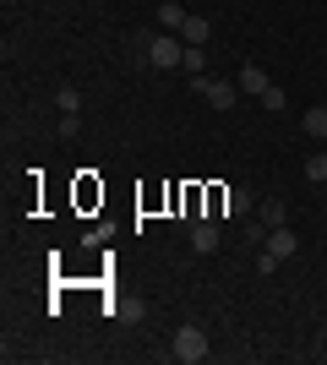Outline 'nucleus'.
<instances>
[{
    "instance_id": "10",
    "label": "nucleus",
    "mask_w": 327,
    "mask_h": 365,
    "mask_svg": "<svg viewBox=\"0 0 327 365\" xmlns=\"http://www.w3.org/2000/svg\"><path fill=\"white\" fill-rule=\"evenodd\" d=\"M256 218H262V224H267V229H279V224H284V218H289V207H284V197H267V202H262V207H256Z\"/></svg>"
},
{
    "instance_id": "12",
    "label": "nucleus",
    "mask_w": 327,
    "mask_h": 365,
    "mask_svg": "<svg viewBox=\"0 0 327 365\" xmlns=\"http://www.w3.org/2000/svg\"><path fill=\"white\" fill-rule=\"evenodd\" d=\"M55 109H61V115H77V109H82V93L77 88H55Z\"/></svg>"
},
{
    "instance_id": "1",
    "label": "nucleus",
    "mask_w": 327,
    "mask_h": 365,
    "mask_svg": "<svg viewBox=\"0 0 327 365\" xmlns=\"http://www.w3.org/2000/svg\"><path fill=\"white\" fill-rule=\"evenodd\" d=\"M300 251V235L289 224H279V229H267V240H262V257H256V273H273L279 262H289Z\"/></svg>"
},
{
    "instance_id": "7",
    "label": "nucleus",
    "mask_w": 327,
    "mask_h": 365,
    "mask_svg": "<svg viewBox=\"0 0 327 365\" xmlns=\"http://www.w3.org/2000/svg\"><path fill=\"white\" fill-rule=\"evenodd\" d=\"M218 207L229 218H246L251 213V191H240V185H229V191H218Z\"/></svg>"
},
{
    "instance_id": "9",
    "label": "nucleus",
    "mask_w": 327,
    "mask_h": 365,
    "mask_svg": "<svg viewBox=\"0 0 327 365\" xmlns=\"http://www.w3.org/2000/svg\"><path fill=\"white\" fill-rule=\"evenodd\" d=\"M300 131H311L316 142H327V104H311V109H306V120H300Z\"/></svg>"
},
{
    "instance_id": "8",
    "label": "nucleus",
    "mask_w": 327,
    "mask_h": 365,
    "mask_svg": "<svg viewBox=\"0 0 327 365\" xmlns=\"http://www.w3.org/2000/svg\"><path fill=\"white\" fill-rule=\"evenodd\" d=\"M180 38H186V44H207V38H213V22H207V16H186V22H180Z\"/></svg>"
},
{
    "instance_id": "16",
    "label": "nucleus",
    "mask_w": 327,
    "mask_h": 365,
    "mask_svg": "<svg viewBox=\"0 0 327 365\" xmlns=\"http://www.w3.org/2000/svg\"><path fill=\"white\" fill-rule=\"evenodd\" d=\"M262 109H273V115H279V109H284V88H267V93H262Z\"/></svg>"
},
{
    "instance_id": "13",
    "label": "nucleus",
    "mask_w": 327,
    "mask_h": 365,
    "mask_svg": "<svg viewBox=\"0 0 327 365\" xmlns=\"http://www.w3.org/2000/svg\"><path fill=\"white\" fill-rule=\"evenodd\" d=\"M180 66H186L191 76H202V66H207V49H202V44H186V55H180Z\"/></svg>"
},
{
    "instance_id": "4",
    "label": "nucleus",
    "mask_w": 327,
    "mask_h": 365,
    "mask_svg": "<svg viewBox=\"0 0 327 365\" xmlns=\"http://www.w3.org/2000/svg\"><path fill=\"white\" fill-rule=\"evenodd\" d=\"M191 88L202 93L213 109H234V98H240V88H229V82H213V76H191Z\"/></svg>"
},
{
    "instance_id": "2",
    "label": "nucleus",
    "mask_w": 327,
    "mask_h": 365,
    "mask_svg": "<svg viewBox=\"0 0 327 365\" xmlns=\"http://www.w3.org/2000/svg\"><path fill=\"white\" fill-rule=\"evenodd\" d=\"M142 55H147V66H153V71H175V66H180V55H186V38H180V33H153V38H142Z\"/></svg>"
},
{
    "instance_id": "3",
    "label": "nucleus",
    "mask_w": 327,
    "mask_h": 365,
    "mask_svg": "<svg viewBox=\"0 0 327 365\" xmlns=\"http://www.w3.org/2000/svg\"><path fill=\"white\" fill-rule=\"evenodd\" d=\"M170 354H175L180 365H197V360H207V333H202V327H191V322H186V327H175V338H170Z\"/></svg>"
},
{
    "instance_id": "11",
    "label": "nucleus",
    "mask_w": 327,
    "mask_h": 365,
    "mask_svg": "<svg viewBox=\"0 0 327 365\" xmlns=\"http://www.w3.org/2000/svg\"><path fill=\"white\" fill-rule=\"evenodd\" d=\"M186 6H175V0H164V6H158V22H164V28H170V33H180V22H186Z\"/></svg>"
},
{
    "instance_id": "5",
    "label": "nucleus",
    "mask_w": 327,
    "mask_h": 365,
    "mask_svg": "<svg viewBox=\"0 0 327 365\" xmlns=\"http://www.w3.org/2000/svg\"><path fill=\"white\" fill-rule=\"evenodd\" d=\"M218 240H224V235H218L213 218H191V251H197V257H213Z\"/></svg>"
},
{
    "instance_id": "14",
    "label": "nucleus",
    "mask_w": 327,
    "mask_h": 365,
    "mask_svg": "<svg viewBox=\"0 0 327 365\" xmlns=\"http://www.w3.org/2000/svg\"><path fill=\"white\" fill-rule=\"evenodd\" d=\"M306 175H311V180H327V153H311V158H306Z\"/></svg>"
},
{
    "instance_id": "17",
    "label": "nucleus",
    "mask_w": 327,
    "mask_h": 365,
    "mask_svg": "<svg viewBox=\"0 0 327 365\" xmlns=\"http://www.w3.org/2000/svg\"><path fill=\"white\" fill-rule=\"evenodd\" d=\"M322 229H327V207H322Z\"/></svg>"
},
{
    "instance_id": "15",
    "label": "nucleus",
    "mask_w": 327,
    "mask_h": 365,
    "mask_svg": "<svg viewBox=\"0 0 327 365\" xmlns=\"http://www.w3.org/2000/svg\"><path fill=\"white\" fill-rule=\"evenodd\" d=\"M55 131H61V137H77V131H82V115H61V120H55Z\"/></svg>"
},
{
    "instance_id": "6",
    "label": "nucleus",
    "mask_w": 327,
    "mask_h": 365,
    "mask_svg": "<svg viewBox=\"0 0 327 365\" xmlns=\"http://www.w3.org/2000/svg\"><path fill=\"white\" fill-rule=\"evenodd\" d=\"M234 88H240V93H251V98H262V93L273 88V82H267V71H262V66H240Z\"/></svg>"
}]
</instances>
